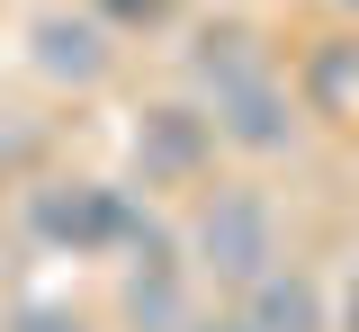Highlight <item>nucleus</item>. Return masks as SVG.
<instances>
[{
	"mask_svg": "<svg viewBox=\"0 0 359 332\" xmlns=\"http://www.w3.org/2000/svg\"><path fill=\"white\" fill-rule=\"evenodd\" d=\"M189 81L207 90V126L233 153H287L297 144V99L252 27H207L189 54Z\"/></svg>",
	"mask_w": 359,
	"mask_h": 332,
	"instance_id": "nucleus-1",
	"label": "nucleus"
},
{
	"mask_svg": "<svg viewBox=\"0 0 359 332\" xmlns=\"http://www.w3.org/2000/svg\"><path fill=\"white\" fill-rule=\"evenodd\" d=\"M189 261H198V279L216 287H261L278 270V207L261 189H216L198 207V225H189Z\"/></svg>",
	"mask_w": 359,
	"mask_h": 332,
	"instance_id": "nucleus-2",
	"label": "nucleus"
},
{
	"mask_svg": "<svg viewBox=\"0 0 359 332\" xmlns=\"http://www.w3.org/2000/svg\"><path fill=\"white\" fill-rule=\"evenodd\" d=\"M27 216H36V234L54 242V251H117V242H144L135 198L108 189V180H54V189L27 198Z\"/></svg>",
	"mask_w": 359,
	"mask_h": 332,
	"instance_id": "nucleus-3",
	"label": "nucleus"
},
{
	"mask_svg": "<svg viewBox=\"0 0 359 332\" xmlns=\"http://www.w3.org/2000/svg\"><path fill=\"white\" fill-rule=\"evenodd\" d=\"M27 54H36L45 81H63V90H99V81L117 72V27H108L99 9H45L36 27H27Z\"/></svg>",
	"mask_w": 359,
	"mask_h": 332,
	"instance_id": "nucleus-4",
	"label": "nucleus"
},
{
	"mask_svg": "<svg viewBox=\"0 0 359 332\" xmlns=\"http://www.w3.org/2000/svg\"><path fill=\"white\" fill-rule=\"evenodd\" d=\"M135 153H144V180H198L207 153H216V126L198 108H153L135 126Z\"/></svg>",
	"mask_w": 359,
	"mask_h": 332,
	"instance_id": "nucleus-5",
	"label": "nucleus"
},
{
	"mask_svg": "<svg viewBox=\"0 0 359 332\" xmlns=\"http://www.w3.org/2000/svg\"><path fill=\"white\" fill-rule=\"evenodd\" d=\"M243 324H252V332H323V296H314L306 270L278 261L261 287H243Z\"/></svg>",
	"mask_w": 359,
	"mask_h": 332,
	"instance_id": "nucleus-6",
	"label": "nucleus"
},
{
	"mask_svg": "<svg viewBox=\"0 0 359 332\" xmlns=\"http://www.w3.org/2000/svg\"><path fill=\"white\" fill-rule=\"evenodd\" d=\"M126 314L144 332H189L198 314H189V279H180V261H144L126 279Z\"/></svg>",
	"mask_w": 359,
	"mask_h": 332,
	"instance_id": "nucleus-7",
	"label": "nucleus"
},
{
	"mask_svg": "<svg viewBox=\"0 0 359 332\" xmlns=\"http://www.w3.org/2000/svg\"><path fill=\"white\" fill-rule=\"evenodd\" d=\"M99 18L126 36V27H171L180 18V0H99Z\"/></svg>",
	"mask_w": 359,
	"mask_h": 332,
	"instance_id": "nucleus-8",
	"label": "nucleus"
},
{
	"mask_svg": "<svg viewBox=\"0 0 359 332\" xmlns=\"http://www.w3.org/2000/svg\"><path fill=\"white\" fill-rule=\"evenodd\" d=\"M9 332H90V324L72 314V305H18V314H9Z\"/></svg>",
	"mask_w": 359,
	"mask_h": 332,
	"instance_id": "nucleus-9",
	"label": "nucleus"
},
{
	"mask_svg": "<svg viewBox=\"0 0 359 332\" xmlns=\"http://www.w3.org/2000/svg\"><path fill=\"white\" fill-rule=\"evenodd\" d=\"M189 332H252V324H243V314H198Z\"/></svg>",
	"mask_w": 359,
	"mask_h": 332,
	"instance_id": "nucleus-10",
	"label": "nucleus"
},
{
	"mask_svg": "<svg viewBox=\"0 0 359 332\" xmlns=\"http://www.w3.org/2000/svg\"><path fill=\"white\" fill-rule=\"evenodd\" d=\"M341 332H359V287H351V305H341Z\"/></svg>",
	"mask_w": 359,
	"mask_h": 332,
	"instance_id": "nucleus-11",
	"label": "nucleus"
}]
</instances>
